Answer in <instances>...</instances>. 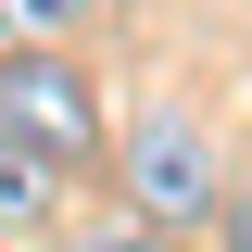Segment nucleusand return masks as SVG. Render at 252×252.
<instances>
[{
  "label": "nucleus",
  "mask_w": 252,
  "mask_h": 252,
  "mask_svg": "<svg viewBox=\"0 0 252 252\" xmlns=\"http://www.w3.org/2000/svg\"><path fill=\"white\" fill-rule=\"evenodd\" d=\"M0 152L38 164V177H89L114 152L101 89L76 76V51H0Z\"/></svg>",
  "instance_id": "1"
},
{
  "label": "nucleus",
  "mask_w": 252,
  "mask_h": 252,
  "mask_svg": "<svg viewBox=\"0 0 252 252\" xmlns=\"http://www.w3.org/2000/svg\"><path fill=\"white\" fill-rule=\"evenodd\" d=\"M101 0H0V51H63Z\"/></svg>",
  "instance_id": "3"
},
{
  "label": "nucleus",
  "mask_w": 252,
  "mask_h": 252,
  "mask_svg": "<svg viewBox=\"0 0 252 252\" xmlns=\"http://www.w3.org/2000/svg\"><path fill=\"white\" fill-rule=\"evenodd\" d=\"M114 189H126V215H152V227H202L227 202L202 114H189V101H152L139 126H114Z\"/></svg>",
  "instance_id": "2"
},
{
  "label": "nucleus",
  "mask_w": 252,
  "mask_h": 252,
  "mask_svg": "<svg viewBox=\"0 0 252 252\" xmlns=\"http://www.w3.org/2000/svg\"><path fill=\"white\" fill-rule=\"evenodd\" d=\"M215 252H252V189H227V202H215Z\"/></svg>",
  "instance_id": "5"
},
{
  "label": "nucleus",
  "mask_w": 252,
  "mask_h": 252,
  "mask_svg": "<svg viewBox=\"0 0 252 252\" xmlns=\"http://www.w3.org/2000/svg\"><path fill=\"white\" fill-rule=\"evenodd\" d=\"M89 252H177V227H152V215H101Z\"/></svg>",
  "instance_id": "4"
}]
</instances>
